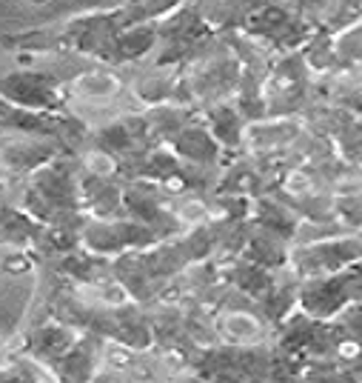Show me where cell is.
Segmentation results:
<instances>
[{"instance_id":"4","label":"cell","mask_w":362,"mask_h":383,"mask_svg":"<svg viewBox=\"0 0 362 383\" xmlns=\"http://www.w3.org/2000/svg\"><path fill=\"white\" fill-rule=\"evenodd\" d=\"M302 135V121L300 117H277V121H248L246 126V143L254 155H274L285 146L297 143Z\"/></svg>"},{"instance_id":"9","label":"cell","mask_w":362,"mask_h":383,"mask_svg":"<svg viewBox=\"0 0 362 383\" xmlns=\"http://www.w3.org/2000/svg\"><path fill=\"white\" fill-rule=\"evenodd\" d=\"M71 94L80 101H89V103H109L114 101L120 92H123V83L114 71L109 69H89V71H80V75L71 78L69 83Z\"/></svg>"},{"instance_id":"10","label":"cell","mask_w":362,"mask_h":383,"mask_svg":"<svg viewBox=\"0 0 362 383\" xmlns=\"http://www.w3.org/2000/svg\"><path fill=\"white\" fill-rule=\"evenodd\" d=\"M188 0H129L126 6L114 9L120 29H132V26H149V23L165 20L174 12H180Z\"/></svg>"},{"instance_id":"1","label":"cell","mask_w":362,"mask_h":383,"mask_svg":"<svg viewBox=\"0 0 362 383\" xmlns=\"http://www.w3.org/2000/svg\"><path fill=\"white\" fill-rule=\"evenodd\" d=\"M359 260H362V232L340 237H317V241L294 246L291 255H288V269L302 283L314 278L336 275Z\"/></svg>"},{"instance_id":"6","label":"cell","mask_w":362,"mask_h":383,"mask_svg":"<svg viewBox=\"0 0 362 383\" xmlns=\"http://www.w3.org/2000/svg\"><path fill=\"white\" fill-rule=\"evenodd\" d=\"M206 126L226 149H239L246 143V126L248 124H246L243 112H239V106H231L226 101L211 103V109L206 112Z\"/></svg>"},{"instance_id":"7","label":"cell","mask_w":362,"mask_h":383,"mask_svg":"<svg viewBox=\"0 0 362 383\" xmlns=\"http://www.w3.org/2000/svg\"><path fill=\"white\" fill-rule=\"evenodd\" d=\"M217 332L234 346H254V343H262L269 329L265 323L251 315V312H243V309H226L217 318Z\"/></svg>"},{"instance_id":"3","label":"cell","mask_w":362,"mask_h":383,"mask_svg":"<svg viewBox=\"0 0 362 383\" xmlns=\"http://www.w3.org/2000/svg\"><path fill=\"white\" fill-rule=\"evenodd\" d=\"M3 103L32 112H57L63 109V86L43 71H12L3 80Z\"/></svg>"},{"instance_id":"11","label":"cell","mask_w":362,"mask_h":383,"mask_svg":"<svg viewBox=\"0 0 362 383\" xmlns=\"http://www.w3.org/2000/svg\"><path fill=\"white\" fill-rule=\"evenodd\" d=\"M80 341H83V334L71 332L69 326H40L35 334L32 352L37 357H55V361H60V357H66Z\"/></svg>"},{"instance_id":"8","label":"cell","mask_w":362,"mask_h":383,"mask_svg":"<svg viewBox=\"0 0 362 383\" xmlns=\"http://www.w3.org/2000/svg\"><path fill=\"white\" fill-rule=\"evenodd\" d=\"M154 43H157L154 26H132L126 32H120L106 46V49L100 52V60H106V63H129V60H137L143 55H149Z\"/></svg>"},{"instance_id":"2","label":"cell","mask_w":362,"mask_h":383,"mask_svg":"<svg viewBox=\"0 0 362 383\" xmlns=\"http://www.w3.org/2000/svg\"><path fill=\"white\" fill-rule=\"evenodd\" d=\"M160 241L154 229L140 221H114V218H91L80 229V244L98 257H114L134 249H149Z\"/></svg>"},{"instance_id":"5","label":"cell","mask_w":362,"mask_h":383,"mask_svg":"<svg viewBox=\"0 0 362 383\" xmlns=\"http://www.w3.org/2000/svg\"><path fill=\"white\" fill-rule=\"evenodd\" d=\"M172 149L177 152V158L188 160V163H197L203 169H214L220 163V140L211 135L208 126H197V124H185L177 137L172 140Z\"/></svg>"}]
</instances>
